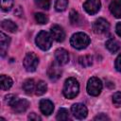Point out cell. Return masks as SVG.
I'll return each instance as SVG.
<instances>
[{
	"label": "cell",
	"mask_w": 121,
	"mask_h": 121,
	"mask_svg": "<svg viewBox=\"0 0 121 121\" xmlns=\"http://www.w3.org/2000/svg\"><path fill=\"white\" fill-rule=\"evenodd\" d=\"M6 103L8 105H9L11 107V109L17 112V113H21L26 111V109L29 106V103L26 99L24 98H18L16 95H8L5 97Z\"/></svg>",
	"instance_id": "cell-1"
},
{
	"label": "cell",
	"mask_w": 121,
	"mask_h": 121,
	"mask_svg": "<svg viewBox=\"0 0 121 121\" xmlns=\"http://www.w3.org/2000/svg\"><path fill=\"white\" fill-rule=\"evenodd\" d=\"M79 92V84L78 81L75 78H69L65 80L64 85H63V89H62V93L63 95L66 98L72 99L74 97H76L78 95Z\"/></svg>",
	"instance_id": "cell-2"
},
{
	"label": "cell",
	"mask_w": 121,
	"mask_h": 121,
	"mask_svg": "<svg viewBox=\"0 0 121 121\" xmlns=\"http://www.w3.org/2000/svg\"><path fill=\"white\" fill-rule=\"evenodd\" d=\"M71 45L76 49H84L90 43V38L83 32H77L72 35L70 39Z\"/></svg>",
	"instance_id": "cell-3"
},
{
	"label": "cell",
	"mask_w": 121,
	"mask_h": 121,
	"mask_svg": "<svg viewBox=\"0 0 121 121\" xmlns=\"http://www.w3.org/2000/svg\"><path fill=\"white\" fill-rule=\"evenodd\" d=\"M52 36L49 32L45 30H42L38 33L36 37V44L42 50H48L52 45Z\"/></svg>",
	"instance_id": "cell-4"
},
{
	"label": "cell",
	"mask_w": 121,
	"mask_h": 121,
	"mask_svg": "<svg viewBox=\"0 0 121 121\" xmlns=\"http://www.w3.org/2000/svg\"><path fill=\"white\" fill-rule=\"evenodd\" d=\"M86 89H87V93L90 95L96 96L100 94V92L102 90V82L98 78L92 77L87 82Z\"/></svg>",
	"instance_id": "cell-5"
},
{
	"label": "cell",
	"mask_w": 121,
	"mask_h": 121,
	"mask_svg": "<svg viewBox=\"0 0 121 121\" xmlns=\"http://www.w3.org/2000/svg\"><path fill=\"white\" fill-rule=\"evenodd\" d=\"M23 64L27 72H34L39 64V59L36 54L32 52L27 53L23 60Z\"/></svg>",
	"instance_id": "cell-6"
},
{
	"label": "cell",
	"mask_w": 121,
	"mask_h": 121,
	"mask_svg": "<svg viewBox=\"0 0 121 121\" xmlns=\"http://www.w3.org/2000/svg\"><path fill=\"white\" fill-rule=\"evenodd\" d=\"M110 24L104 18H98L93 23V30L96 34H102L109 30Z\"/></svg>",
	"instance_id": "cell-7"
},
{
	"label": "cell",
	"mask_w": 121,
	"mask_h": 121,
	"mask_svg": "<svg viewBox=\"0 0 121 121\" xmlns=\"http://www.w3.org/2000/svg\"><path fill=\"white\" fill-rule=\"evenodd\" d=\"M71 112L77 119H83L87 116V113H88V110L86 106L82 103H76L72 105Z\"/></svg>",
	"instance_id": "cell-8"
},
{
	"label": "cell",
	"mask_w": 121,
	"mask_h": 121,
	"mask_svg": "<svg viewBox=\"0 0 121 121\" xmlns=\"http://www.w3.org/2000/svg\"><path fill=\"white\" fill-rule=\"evenodd\" d=\"M100 7H101L100 0H86L85 3L83 4V8L85 11L91 15H94L96 12H98Z\"/></svg>",
	"instance_id": "cell-9"
},
{
	"label": "cell",
	"mask_w": 121,
	"mask_h": 121,
	"mask_svg": "<svg viewBox=\"0 0 121 121\" xmlns=\"http://www.w3.org/2000/svg\"><path fill=\"white\" fill-rule=\"evenodd\" d=\"M47 75L48 78L51 80H57L60 78L61 76V68H60V64H59L57 61L52 62L50 64V66L47 69Z\"/></svg>",
	"instance_id": "cell-10"
},
{
	"label": "cell",
	"mask_w": 121,
	"mask_h": 121,
	"mask_svg": "<svg viewBox=\"0 0 121 121\" xmlns=\"http://www.w3.org/2000/svg\"><path fill=\"white\" fill-rule=\"evenodd\" d=\"M50 34H51L52 38L59 43L63 42L65 39V32H64L63 28L59 25H54L51 26Z\"/></svg>",
	"instance_id": "cell-11"
},
{
	"label": "cell",
	"mask_w": 121,
	"mask_h": 121,
	"mask_svg": "<svg viewBox=\"0 0 121 121\" xmlns=\"http://www.w3.org/2000/svg\"><path fill=\"white\" fill-rule=\"evenodd\" d=\"M55 60L59 64L64 65L69 61V54L65 49L58 48L55 51Z\"/></svg>",
	"instance_id": "cell-12"
},
{
	"label": "cell",
	"mask_w": 121,
	"mask_h": 121,
	"mask_svg": "<svg viewBox=\"0 0 121 121\" xmlns=\"http://www.w3.org/2000/svg\"><path fill=\"white\" fill-rule=\"evenodd\" d=\"M40 110L44 115H50L54 111V104L49 99H42L40 101Z\"/></svg>",
	"instance_id": "cell-13"
},
{
	"label": "cell",
	"mask_w": 121,
	"mask_h": 121,
	"mask_svg": "<svg viewBox=\"0 0 121 121\" xmlns=\"http://www.w3.org/2000/svg\"><path fill=\"white\" fill-rule=\"evenodd\" d=\"M9 43H10V38L8 35H6L4 32H1L0 33V53L2 57L6 55Z\"/></svg>",
	"instance_id": "cell-14"
},
{
	"label": "cell",
	"mask_w": 121,
	"mask_h": 121,
	"mask_svg": "<svg viewBox=\"0 0 121 121\" xmlns=\"http://www.w3.org/2000/svg\"><path fill=\"white\" fill-rule=\"evenodd\" d=\"M109 8L111 13L114 17L121 18V0H112Z\"/></svg>",
	"instance_id": "cell-15"
},
{
	"label": "cell",
	"mask_w": 121,
	"mask_h": 121,
	"mask_svg": "<svg viewBox=\"0 0 121 121\" xmlns=\"http://www.w3.org/2000/svg\"><path fill=\"white\" fill-rule=\"evenodd\" d=\"M105 45H106L107 49H108L110 52H112V53L117 52V51L119 50V48H120L119 43H118L114 38H110V39L106 42Z\"/></svg>",
	"instance_id": "cell-16"
},
{
	"label": "cell",
	"mask_w": 121,
	"mask_h": 121,
	"mask_svg": "<svg viewBox=\"0 0 121 121\" xmlns=\"http://www.w3.org/2000/svg\"><path fill=\"white\" fill-rule=\"evenodd\" d=\"M1 27L4 30H7L9 32H15L17 30V26L14 22L11 20H4L1 23Z\"/></svg>",
	"instance_id": "cell-17"
},
{
	"label": "cell",
	"mask_w": 121,
	"mask_h": 121,
	"mask_svg": "<svg viewBox=\"0 0 121 121\" xmlns=\"http://www.w3.org/2000/svg\"><path fill=\"white\" fill-rule=\"evenodd\" d=\"M0 83H1V89L5 91V90H9L12 86L13 81L9 77H8L6 75H1L0 76Z\"/></svg>",
	"instance_id": "cell-18"
},
{
	"label": "cell",
	"mask_w": 121,
	"mask_h": 121,
	"mask_svg": "<svg viewBox=\"0 0 121 121\" xmlns=\"http://www.w3.org/2000/svg\"><path fill=\"white\" fill-rule=\"evenodd\" d=\"M23 89L24 91L27 94V95H31L33 93V91L35 90V83L33 79H26L24 83H23Z\"/></svg>",
	"instance_id": "cell-19"
},
{
	"label": "cell",
	"mask_w": 121,
	"mask_h": 121,
	"mask_svg": "<svg viewBox=\"0 0 121 121\" xmlns=\"http://www.w3.org/2000/svg\"><path fill=\"white\" fill-rule=\"evenodd\" d=\"M78 63L82 66V67H89L92 65L93 63V58L90 55H84L79 57L78 59Z\"/></svg>",
	"instance_id": "cell-20"
},
{
	"label": "cell",
	"mask_w": 121,
	"mask_h": 121,
	"mask_svg": "<svg viewBox=\"0 0 121 121\" xmlns=\"http://www.w3.org/2000/svg\"><path fill=\"white\" fill-rule=\"evenodd\" d=\"M47 91V84L43 81V80H40L37 85H36V89H35V93L37 95H43L45 92Z\"/></svg>",
	"instance_id": "cell-21"
},
{
	"label": "cell",
	"mask_w": 121,
	"mask_h": 121,
	"mask_svg": "<svg viewBox=\"0 0 121 121\" xmlns=\"http://www.w3.org/2000/svg\"><path fill=\"white\" fill-rule=\"evenodd\" d=\"M68 7V0H56L55 9L57 11H63Z\"/></svg>",
	"instance_id": "cell-22"
},
{
	"label": "cell",
	"mask_w": 121,
	"mask_h": 121,
	"mask_svg": "<svg viewBox=\"0 0 121 121\" xmlns=\"http://www.w3.org/2000/svg\"><path fill=\"white\" fill-rule=\"evenodd\" d=\"M56 118H57V120H67V119H69V112H68V111L66 109H64V108H60L58 111Z\"/></svg>",
	"instance_id": "cell-23"
},
{
	"label": "cell",
	"mask_w": 121,
	"mask_h": 121,
	"mask_svg": "<svg viewBox=\"0 0 121 121\" xmlns=\"http://www.w3.org/2000/svg\"><path fill=\"white\" fill-rule=\"evenodd\" d=\"M35 20L40 25H44V24H46L48 22L47 16L45 14H43V13H41V12L35 13Z\"/></svg>",
	"instance_id": "cell-24"
},
{
	"label": "cell",
	"mask_w": 121,
	"mask_h": 121,
	"mask_svg": "<svg viewBox=\"0 0 121 121\" xmlns=\"http://www.w3.org/2000/svg\"><path fill=\"white\" fill-rule=\"evenodd\" d=\"M13 6V0H1V9L4 11H9Z\"/></svg>",
	"instance_id": "cell-25"
},
{
	"label": "cell",
	"mask_w": 121,
	"mask_h": 121,
	"mask_svg": "<svg viewBox=\"0 0 121 121\" xmlns=\"http://www.w3.org/2000/svg\"><path fill=\"white\" fill-rule=\"evenodd\" d=\"M34 1L35 4L43 9H48L50 7V0H34Z\"/></svg>",
	"instance_id": "cell-26"
},
{
	"label": "cell",
	"mask_w": 121,
	"mask_h": 121,
	"mask_svg": "<svg viewBox=\"0 0 121 121\" xmlns=\"http://www.w3.org/2000/svg\"><path fill=\"white\" fill-rule=\"evenodd\" d=\"M112 103L115 107H121V92H116L113 94Z\"/></svg>",
	"instance_id": "cell-27"
},
{
	"label": "cell",
	"mask_w": 121,
	"mask_h": 121,
	"mask_svg": "<svg viewBox=\"0 0 121 121\" xmlns=\"http://www.w3.org/2000/svg\"><path fill=\"white\" fill-rule=\"evenodd\" d=\"M69 18H70V22H71L72 25H77V24H78V22H79V15H78V13L77 11H75V10H72V11L70 12Z\"/></svg>",
	"instance_id": "cell-28"
},
{
	"label": "cell",
	"mask_w": 121,
	"mask_h": 121,
	"mask_svg": "<svg viewBox=\"0 0 121 121\" xmlns=\"http://www.w3.org/2000/svg\"><path fill=\"white\" fill-rule=\"evenodd\" d=\"M115 68L118 72L121 73V53L118 55V57L115 60Z\"/></svg>",
	"instance_id": "cell-29"
},
{
	"label": "cell",
	"mask_w": 121,
	"mask_h": 121,
	"mask_svg": "<svg viewBox=\"0 0 121 121\" xmlns=\"http://www.w3.org/2000/svg\"><path fill=\"white\" fill-rule=\"evenodd\" d=\"M94 119H95V120H110V118H109L106 114H104V113H100V114L96 115Z\"/></svg>",
	"instance_id": "cell-30"
},
{
	"label": "cell",
	"mask_w": 121,
	"mask_h": 121,
	"mask_svg": "<svg viewBox=\"0 0 121 121\" xmlns=\"http://www.w3.org/2000/svg\"><path fill=\"white\" fill-rule=\"evenodd\" d=\"M28 119H29V120L38 121V120H41V117H40V116H38L36 113H34V112H31V113L28 115Z\"/></svg>",
	"instance_id": "cell-31"
},
{
	"label": "cell",
	"mask_w": 121,
	"mask_h": 121,
	"mask_svg": "<svg viewBox=\"0 0 121 121\" xmlns=\"http://www.w3.org/2000/svg\"><path fill=\"white\" fill-rule=\"evenodd\" d=\"M115 31H116V34H117L119 37H121V23H117V24H116Z\"/></svg>",
	"instance_id": "cell-32"
}]
</instances>
